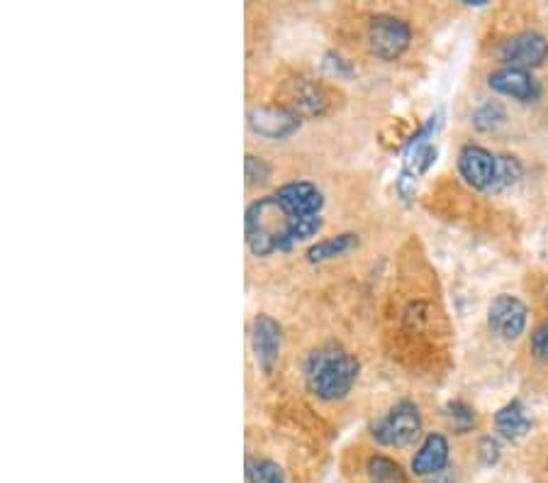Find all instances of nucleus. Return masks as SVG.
I'll list each match as a JSON object with an SVG mask.
<instances>
[{
  "mask_svg": "<svg viewBox=\"0 0 548 483\" xmlns=\"http://www.w3.org/2000/svg\"><path fill=\"white\" fill-rule=\"evenodd\" d=\"M322 215L298 218L278 201L276 193L249 203L244 215L246 247L254 257H271L276 252H290L293 247L320 235Z\"/></svg>",
  "mask_w": 548,
  "mask_h": 483,
  "instance_id": "f257e3e1",
  "label": "nucleus"
},
{
  "mask_svg": "<svg viewBox=\"0 0 548 483\" xmlns=\"http://www.w3.org/2000/svg\"><path fill=\"white\" fill-rule=\"evenodd\" d=\"M361 374V364L349 349L337 342H327L307 354L303 379L307 391L324 403L341 401L351 393Z\"/></svg>",
  "mask_w": 548,
  "mask_h": 483,
  "instance_id": "f03ea898",
  "label": "nucleus"
},
{
  "mask_svg": "<svg viewBox=\"0 0 548 483\" xmlns=\"http://www.w3.org/2000/svg\"><path fill=\"white\" fill-rule=\"evenodd\" d=\"M419 435H422V413H419V405L412 401L395 403L371 427V437L380 447H410Z\"/></svg>",
  "mask_w": 548,
  "mask_h": 483,
  "instance_id": "7ed1b4c3",
  "label": "nucleus"
},
{
  "mask_svg": "<svg viewBox=\"0 0 548 483\" xmlns=\"http://www.w3.org/2000/svg\"><path fill=\"white\" fill-rule=\"evenodd\" d=\"M412 27L397 15L380 13L368 22V49L380 61H395L410 49Z\"/></svg>",
  "mask_w": 548,
  "mask_h": 483,
  "instance_id": "20e7f679",
  "label": "nucleus"
},
{
  "mask_svg": "<svg viewBox=\"0 0 548 483\" xmlns=\"http://www.w3.org/2000/svg\"><path fill=\"white\" fill-rule=\"evenodd\" d=\"M246 125L254 132L256 137H264V140L278 142V140H290L293 135H298L300 127H303V118L298 113H293L290 108H276V105H256L246 113Z\"/></svg>",
  "mask_w": 548,
  "mask_h": 483,
  "instance_id": "39448f33",
  "label": "nucleus"
},
{
  "mask_svg": "<svg viewBox=\"0 0 548 483\" xmlns=\"http://www.w3.org/2000/svg\"><path fill=\"white\" fill-rule=\"evenodd\" d=\"M529 322V308L510 293H500L488 308V327L495 337L514 342L524 335Z\"/></svg>",
  "mask_w": 548,
  "mask_h": 483,
  "instance_id": "423d86ee",
  "label": "nucleus"
},
{
  "mask_svg": "<svg viewBox=\"0 0 548 483\" xmlns=\"http://www.w3.org/2000/svg\"><path fill=\"white\" fill-rule=\"evenodd\" d=\"M283 349V327L271 315L259 313L251 322V352L264 374H273Z\"/></svg>",
  "mask_w": 548,
  "mask_h": 483,
  "instance_id": "0eeeda50",
  "label": "nucleus"
},
{
  "mask_svg": "<svg viewBox=\"0 0 548 483\" xmlns=\"http://www.w3.org/2000/svg\"><path fill=\"white\" fill-rule=\"evenodd\" d=\"M548 59V40L541 32H519L500 47V61L512 69H539Z\"/></svg>",
  "mask_w": 548,
  "mask_h": 483,
  "instance_id": "6e6552de",
  "label": "nucleus"
},
{
  "mask_svg": "<svg viewBox=\"0 0 548 483\" xmlns=\"http://www.w3.org/2000/svg\"><path fill=\"white\" fill-rule=\"evenodd\" d=\"M458 174L475 191H492L497 179V157L480 144H466L458 152Z\"/></svg>",
  "mask_w": 548,
  "mask_h": 483,
  "instance_id": "1a4fd4ad",
  "label": "nucleus"
},
{
  "mask_svg": "<svg viewBox=\"0 0 548 483\" xmlns=\"http://www.w3.org/2000/svg\"><path fill=\"white\" fill-rule=\"evenodd\" d=\"M488 86L490 91L514 98L519 103H534L541 98V83L534 79V74L524 69H512V66L492 71L488 76Z\"/></svg>",
  "mask_w": 548,
  "mask_h": 483,
  "instance_id": "9d476101",
  "label": "nucleus"
},
{
  "mask_svg": "<svg viewBox=\"0 0 548 483\" xmlns=\"http://www.w3.org/2000/svg\"><path fill=\"white\" fill-rule=\"evenodd\" d=\"M276 193V198L281 201L290 213H295L298 218H312V215H322L324 208V193L317 183L312 181H290L283 183Z\"/></svg>",
  "mask_w": 548,
  "mask_h": 483,
  "instance_id": "9b49d317",
  "label": "nucleus"
},
{
  "mask_svg": "<svg viewBox=\"0 0 548 483\" xmlns=\"http://www.w3.org/2000/svg\"><path fill=\"white\" fill-rule=\"evenodd\" d=\"M449 452V440L441 432H429L419 444L415 457H412V474L419 476V479H429V476L449 469Z\"/></svg>",
  "mask_w": 548,
  "mask_h": 483,
  "instance_id": "f8f14e48",
  "label": "nucleus"
},
{
  "mask_svg": "<svg viewBox=\"0 0 548 483\" xmlns=\"http://www.w3.org/2000/svg\"><path fill=\"white\" fill-rule=\"evenodd\" d=\"M288 98H290V110L298 113L300 118H303V115L315 118V115L327 113V105H329L327 91H324L320 83L315 81H307V79L290 81Z\"/></svg>",
  "mask_w": 548,
  "mask_h": 483,
  "instance_id": "ddd939ff",
  "label": "nucleus"
},
{
  "mask_svg": "<svg viewBox=\"0 0 548 483\" xmlns=\"http://www.w3.org/2000/svg\"><path fill=\"white\" fill-rule=\"evenodd\" d=\"M495 430L500 432L505 440H522L531 430V420L527 418L522 401H510L502 405L495 413Z\"/></svg>",
  "mask_w": 548,
  "mask_h": 483,
  "instance_id": "4468645a",
  "label": "nucleus"
},
{
  "mask_svg": "<svg viewBox=\"0 0 548 483\" xmlns=\"http://www.w3.org/2000/svg\"><path fill=\"white\" fill-rule=\"evenodd\" d=\"M359 247V235H354V232H341V235L327 237V240H320L317 244H312L310 249H307V262L310 264H324V262H332V259L344 257V254H349L351 249Z\"/></svg>",
  "mask_w": 548,
  "mask_h": 483,
  "instance_id": "2eb2a0df",
  "label": "nucleus"
},
{
  "mask_svg": "<svg viewBox=\"0 0 548 483\" xmlns=\"http://www.w3.org/2000/svg\"><path fill=\"white\" fill-rule=\"evenodd\" d=\"M368 481L371 483H407L405 471L395 459L385 457V454H373L366 464Z\"/></svg>",
  "mask_w": 548,
  "mask_h": 483,
  "instance_id": "dca6fc26",
  "label": "nucleus"
},
{
  "mask_svg": "<svg viewBox=\"0 0 548 483\" xmlns=\"http://www.w3.org/2000/svg\"><path fill=\"white\" fill-rule=\"evenodd\" d=\"M246 483H285L283 469L271 459H246Z\"/></svg>",
  "mask_w": 548,
  "mask_h": 483,
  "instance_id": "f3484780",
  "label": "nucleus"
},
{
  "mask_svg": "<svg viewBox=\"0 0 548 483\" xmlns=\"http://www.w3.org/2000/svg\"><path fill=\"white\" fill-rule=\"evenodd\" d=\"M505 122H507V110L495 101L478 105L473 113V127L478 132H495L500 130Z\"/></svg>",
  "mask_w": 548,
  "mask_h": 483,
  "instance_id": "a211bd4d",
  "label": "nucleus"
},
{
  "mask_svg": "<svg viewBox=\"0 0 548 483\" xmlns=\"http://www.w3.org/2000/svg\"><path fill=\"white\" fill-rule=\"evenodd\" d=\"M444 415L458 435H466V432H471L473 427L478 425V413H475L471 405L463 401H451L444 408Z\"/></svg>",
  "mask_w": 548,
  "mask_h": 483,
  "instance_id": "6ab92c4d",
  "label": "nucleus"
},
{
  "mask_svg": "<svg viewBox=\"0 0 548 483\" xmlns=\"http://www.w3.org/2000/svg\"><path fill=\"white\" fill-rule=\"evenodd\" d=\"M524 174V166L522 161L517 157H510V154H500L497 157V179L495 186H492V191H502V188H510L522 179Z\"/></svg>",
  "mask_w": 548,
  "mask_h": 483,
  "instance_id": "aec40b11",
  "label": "nucleus"
},
{
  "mask_svg": "<svg viewBox=\"0 0 548 483\" xmlns=\"http://www.w3.org/2000/svg\"><path fill=\"white\" fill-rule=\"evenodd\" d=\"M441 125H444V110H436L432 118L424 122V125L419 127V130L415 132V135H412L410 140L405 142V149H402V152H405V157H410V154L415 152V149L424 147V144H432L429 140H434L436 130H439Z\"/></svg>",
  "mask_w": 548,
  "mask_h": 483,
  "instance_id": "412c9836",
  "label": "nucleus"
},
{
  "mask_svg": "<svg viewBox=\"0 0 548 483\" xmlns=\"http://www.w3.org/2000/svg\"><path fill=\"white\" fill-rule=\"evenodd\" d=\"M436 157H439V149H436L434 144H424V147L415 149L410 157H405V169L415 171L417 176H422V174H427L429 169H432Z\"/></svg>",
  "mask_w": 548,
  "mask_h": 483,
  "instance_id": "4be33fe9",
  "label": "nucleus"
},
{
  "mask_svg": "<svg viewBox=\"0 0 548 483\" xmlns=\"http://www.w3.org/2000/svg\"><path fill=\"white\" fill-rule=\"evenodd\" d=\"M244 176H246V186H256V183H264L271 179V166L266 164V159L254 157V154H246Z\"/></svg>",
  "mask_w": 548,
  "mask_h": 483,
  "instance_id": "5701e85b",
  "label": "nucleus"
},
{
  "mask_svg": "<svg viewBox=\"0 0 548 483\" xmlns=\"http://www.w3.org/2000/svg\"><path fill=\"white\" fill-rule=\"evenodd\" d=\"M529 349H531V357H534L536 362H548V320L534 327Z\"/></svg>",
  "mask_w": 548,
  "mask_h": 483,
  "instance_id": "b1692460",
  "label": "nucleus"
},
{
  "mask_svg": "<svg viewBox=\"0 0 548 483\" xmlns=\"http://www.w3.org/2000/svg\"><path fill=\"white\" fill-rule=\"evenodd\" d=\"M417 186H419V176L415 174V171H410V169H405V166H402L400 176H397V181H395L397 196H400L405 203H410L412 198H415Z\"/></svg>",
  "mask_w": 548,
  "mask_h": 483,
  "instance_id": "393cba45",
  "label": "nucleus"
},
{
  "mask_svg": "<svg viewBox=\"0 0 548 483\" xmlns=\"http://www.w3.org/2000/svg\"><path fill=\"white\" fill-rule=\"evenodd\" d=\"M324 69H327L332 76H337V79H346V76L356 74L354 64H351L349 59L341 57V54H337V52H329L327 57H324Z\"/></svg>",
  "mask_w": 548,
  "mask_h": 483,
  "instance_id": "a878e982",
  "label": "nucleus"
},
{
  "mask_svg": "<svg viewBox=\"0 0 548 483\" xmlns=\"http://www.w3.org/2000/svg\"><path fill=\"white\" fill-rule=\"evenodd\" d=\"M478 454H480V462L483 466H495L500 462L502 457V444L497 437H483L478 444Z\"/></svg>",
  "mask_w": 548,
  "mask_h": 483,
  "instance_id": "bb28decb",
  "label": "nucleus"
},
{
  "mask_svg": "<svg viewBox=\"0 0 548 483\" xmlns=\"http://www.w3.org/2000/svg\"><path fill=\"white\" fill-rule=\"evenodd\" d=\"M424 483H456V479H454V474H451V469H444V471H439V474L424 479Z\"/></svg>",
  "mask_w": 548,
  "mask_h": 483,
  "instance_id": "cd10ccee",
  "label": "nucleus"
}]
</instances>
